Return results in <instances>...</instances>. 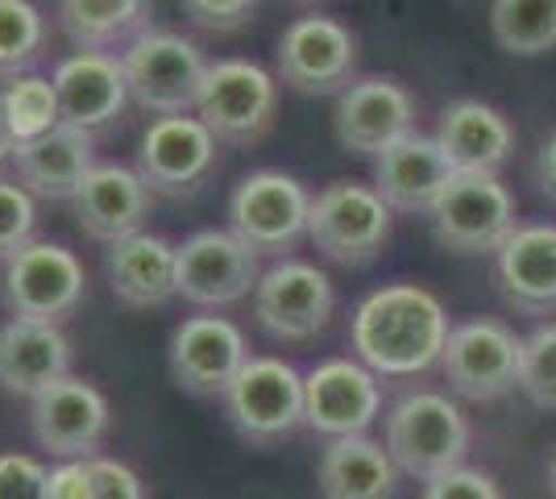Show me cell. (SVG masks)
Returning <instances> with one entry per match:
<instances>
[{
	"instance_id": "obj_23",
	"label": "cell",
	"mask_w": 556,
	"mask_h": 499,
	"mask_svg": "<svg viewBox=\"0 0 556 499\" xmlns=\"http://www.w3.org/2000/svg\"><path fill=\"white\" fill-rule=\"evenodd\" d=\"M453 179V166L444 159L437 134H407L391 150L374 159V191L391 204L394 213L428 216L441 200L444 184Z\"/></svg>"
},
{
	"instance_id": "obj_31",
	"label": "cell",
	"mask_w": 556,
	"mask_h": 499,
	"mask_svg": "<svg viewBox=\"0 0 556 499\" xmlns=\"http://www.w3.org/2000/svg\"><path fill=\"white\" fill-rule=\"evenodd\" d=\"M50 50L47 13L34 0H0V84L42 67Z\"/></svg>"
},
{
	"instance_id": "obj_16",
	"label": "cell",
	"mask_w": 556,
	"mask_h": 499,
	"mask_svg": "<svg viewBox=\"0 0 556 499\" xmlns=\"http://www.w3.org/2000/svg\"><path fill=\"white\" fill-rule=\"evenodd\" d=\"M416 96L399 75H357L332 109V134L349 154L378 159L399 138L416 134Z\"/></svg>"
},
{
	"instance_id": "obj_30",
	"label": "cell",
	"mask_w": 556,
	"mask_h": 499,
	"mask_svg": "<svg viewBox=\"0 0 556 499\" xmlns=\"http://www.w3.org/2000/svg\"><path fill=\"white\" fill-rule=\"evenodd\" d=\"M0 117L9 125L13 142H38L50 129L63 125V109H59V92L42 72L17 75L0 84Z\"/></svg>"
},
{
	"instance_id": "obj_5",
	"label": "cell",
	"mask_w": 556,
	"mask_h": 499,
	"mask_svg": "<svg viewBox=\"0 0 556 499\" xmlns=\"http://www.w3.org/2000/svg\"><path fill=\"white\" fill-rule=\"evenodd\" d=\"M312 191L291 171L257 166L229 196V229L254 250L257 259H295L307 238Z\"/></svg>"
},
{
	"instance_id": "obj_33",
	"label": "cell",
	"mask_w": 556,
	"mask_h": 499,
	"mask_svg": "<svg viewBox=\"0 0 556 499\" xmlns=\"http://www.w3.org/2000/svg\"><path fill=\"white\" fill-rule=\"evenodd\" d=\"M29 241H38V200L13 175H0V262L17 259Z\"/></svg>"
},
{
	"instance_id": "obj_27",
	"label": "cell",
	"mask_w": 556,
	"mask_h": 499,
	"mask_svg": "<svg viewBox=\"0 0 556 499\" xmlns=\"http://www.w3.org/2000/svg\"><path fill=\"white\" fill-rule=\"evenodd\" d=\"M316 483L325 499H391L399 487V466L370 433L337 437L320 450Z\"/></svg>"
},
{
	"instance_id": "obj_15",
	"label": "cell",
	"mask_w": 556,
	"mask_h": 499,
	"mask_svg": "<svg viewBox=\"0 0 556 499\" xmlns=\"http://www.w3.org/2000/svg\"><path fill=\"white\" fill-rule=\"evenodd\" d=\"M245 362H250L245 329L220 312L184 316L166 346L170 379L195 400H220Z\"/></svg>"
},
{
	"instance_id": "obj_4",
	"label": "cell",
	"mask_w": 556,
	"mask_h": 499,
	"mask_svg": "<svg viewBox=\"0 0 556 499\" xmlns=\"http://www.w3.org/2000/svg\"><path fill=\"white\" fill-rule=\"evenodd\" d=\"M225 421L241 441L257 450L282 446L307 425L303 412V375L278 354H250V362L237 371L229 391L220 396Z\"/></svg>"
},
{
	"instance_id": "obj_35",
	"label": "cell",
	"mask_w": 556,
	"mask_h": 499,
	"mask_svg": "<svg viewBox=\"0 0 556 499\" xmlns=\"http://www.w3.org/2000/svg\"><path fill=\"white\" fill-rule=\"evenodd\" d=\"M419 499H507L498 478L478 466H457V471H444V475L428 478Z\"/></svg>"
},
{
	"instance_id": "obj_38",
	"label": "cell",
	"mask_w": 556,
	"mask_h": 499,
	"mask_svg": "<svg viewBox=\"0 0 556 499\" xmlns=\"http://www.w3.org/2000/svg\"><path fill=\"white\" fill-rule=\"evenodd\" d=\"M47 499H96L92 458L50 466L47 471Z\"/></svg>"
},
{
	"instance_id": "obj_11",
	"label": "cell",
	"mask_w": 556,
	"mask_h": 499,
	"mask_svg": "<svg viewBox=\"0 0 556 499\" xmlns=\"http://www.w3.org/2000/svg\"><path fill=\"white\" fill-rule=\"evenodd\" d=\"M262 271V259L232 229H195L179 241L175 254L179 300L195 304L200 312H220L241 300H254Z\"/></svg>"
},
{
	"instance_id": "obj_24",
	"label": "cell",
	"mask_w": 556,
	"mask_h": 499,
	"mask_svg": "<svg viewBox=\"0 0 556 499\" xmlns=\"http://www.w3.org/2000/svg\"><path fill=\"white\" fill-rule=\"evenodd\" d=\"M96 163L100 159H96L92 134H84L75 125H59V129H50L47 138L17 146V154H13V179L34 200L71 204Z\"/></svg>"
},
{
	"instance_id": "obj_6",
	"label": "cell",
	"mask_w": 556,
	"mask_h": 499,
	"mask_svg": "<svg viewBox=\"0 0 556 499\" xmlns=\"http://www.w3.org/2000/svg\"><path fill=\"white\" fill-rule=\"evenodd\" d=\"M432 238L453 254H498V246L519 229V209L510 188L494 171H453L441 200L428 213Z\"/></svg>"
},
{
	"instance_id": "obj_18",
	"label": "cell",
	"mask_w": 556,
	"mask_h": 499,
	"mask_svg": "<svg viewBox=\"0 0 556 499\" xmlns=\"http://www.w3.org/2000/svg\"><path fill=\"white\" fill-rule=\"evenodd\" d=\"M303 412L307 428L328 441L362 437L382 412V379L357 358H325L303 375Z\"/></svg>"
},
{
	"instance_id": "obj_2",
	"label": "cell",
	"mask_w": 556,
	"mask_h": 499,
	"mask_svg": "<svg viewBox=\"0 0 556 499\" xmlns=\"http://www.w3.org/2000/svg\"><path fill=\"white\" fill-rule=\"evenodd\" d=\"M382 446L394 458L399 475L428 483L444 471L465 466L473 428L453 391L412 387L382 416Z\"/></svg>"
},
{
	"instance_id": "obj_32",
	"label": "cell",
	"mask_w": 556,
	"mask_h": 499,
	"mask_svg": "<svg viewBox=\"0 0 556 499\" xmlns=\"http://www.w3.org/2000/svg\"><path fill=\"white\" fill-rule=\"evenodd\" d=\"M519 391L535 408H556V321L535 325L523 337V371H519Z\"/></svg>"
},
{
	"instance_id": "obj_25",
	"label": "cell",
	"mask_w": 556,
	"mask_h": 499,
	"mask_svg": "<svg viewBox=\"0 0 556 499\" xmlns=\"http://www.w3.org/2000/svg\"><path fill=\"white\" fill-rule=\"evenodd\" d=\"M71 375V341L63 325L4 321L0 325V387L9 396L38 400Z\"/></svg>"
},
{
	"instance_id": "obj_29",
	"label": "cell",
	"mask_w": 556,
	"mask_h": 499,
	"mask_svg": "<svg viewBox=\"0 0 556 499\" xmlns=\"http://www.w3.org/2000/svg\"><path fill=\"white\" fill-rule=\"evenodd\" d=\"M494 47L515 59H535L556 47V0H490Z\"/></svg>"
},
{
	"instance_id": "obj_36",
	"label": "cell",
	"mask_w": 556,
	"mask_h": 499,
	"mask_svg": "<svg viewBox=\"0 0 556 499\" xmlns=\"http://www.w3.org/2000/svg\"><path fill=\"white\" fill-rule=\"evenodd\" d=\"M0 499H47V466L34 453H0Z\"/></svg>"
},
{
	"instance_id": "obj_34",
	"label": "cell",
	"mask_w": 556,
	"mask_h": 499,
	"mask_svg": "<svg viewBox=\"0 0 556 499\" xmlns=\"http://www.w3.org/2000/svg\"><path fill=\"white\" fill-rule=\"evenodd\" d=\"M184 17L204 34H237L257 17L262 0H179Z\"/></svg>"
},
{
	"instance_id": "obj_21",
	"label": "cell",
	"mask_w": 556,
	"mask_h": 499,
	"mask_svg": "<svg viewBox=\"0 0 556 499\" xmlns=\"http://www.w3.org/2000/svg\"><path fill=\"white\" fill-rule=\"evenodd\" d=\"M494 287L503 304L519 316L556 312V225L532 221L519 225L494 254Z\"/></svg>"
},
{
	"instance_id": "obj_37",
	"label": "cell",
	"mask_w": 556,
	"mask_h": 499,
	"mask_svg": "<svg viewBox=\"0 0 556 499\" xmlns=\"http://www.w3.org/2000/svg\"><path fill=\"white\" fill-rule=\"evenodd\" d=\"M92 478L96 499H150L138 471L116 462V458H92Z\"/></svg>"
},
{
	"instance_id": "obj_40",
	"label": "cell",
	"mask_w": 556,
	"mask_h": 499,
	"mask_svg": "<svg viewBox=\"0 0 556 499\" xmlns=\"http://www.w3.org/2000/svg\"><path fill=\"white\" fill-rule=\"evenodd\" d=\"M13 154H17V142H13L9 125H4V117H0V175H4V166H13Z\"/></svg>"
},
{
	"instance_id": "obj_14",
	"label": "cell",
	"mask_w": 556,
	"mask_h": 499,
	"mask_svg": "<svg viewBox=\"0 0 556 499\" xmlns=\"http://www.w3.org/2000/svg\"><path fill=\"white\" fill-rule=\"evenodd\" d=\"M257 329L275 341H312L328 329L337 309V287L325 266L307 259H278L262 271L254 287Z\"/></svg>"
},
{
	"instance_id": "obj_13",
	"label": "cell",
	"mask_w": 556,
	"mask_h": 499,
	"mask_svg": "<svg viewBox=\"0 0 556 499\" xmlns=\"http://www.w3.org/2000/svg\"><path fill=\"white\" fill-rule=\"evenodd\" d=\"M220 163V142L195 113L179 117H154L146 125L134 154V166L146 188L163 200H191L200 196L212 171Z\"/></svg>"
},
{
	"instance_id": "obj_22",
	"label": "cell",
	"mask_w": 556,
	"mask_h": 499,
	"mask_svg": "<svg viewBox=\"0 0 556 499\" xmlns=\"http://www.w3.org/2000/svg\"><path fill=\"white\" fill-rule=\"evenodd\" d=\"M175 254H179V241L150 234V229L104 246V279L116 304L134 312L166 309L179 296Z\"/></svg>"
},
{
	"instance_id": "obj_17",
	"label": "cell",
	"mask_w": 556,
	"mask_h": 499,
	"mask_svg": "<svg viewBox=\"0 0 556 499\" xmlns=\"http://www.w3.org/2000/svg\"><path fill=\"white\" fill-rule=\"evenodd\" d=\"M113 428V408L96 383L67 375L29 400V433L38 450H47L59 462H79V458H100V446Z\"/></svg>"
},
{
	"instance_id": "obj_20",
	"label": "cell",
	"mask_w": 556,
	"mask_h": 499,
	"mask_svg": "<svg viewBox=\"0 0 556 499\" xmlns=\"http://www.w3.org/2000/svg\"><path fill=\"white\" fill-rule=\"evenodd\" d=\"M75 225L100 246H113L121 238H134L146 229V221L154 213V191L146 188L138 166L129 163H100L88 171L84 188L71 200Z\"/></svg>"
},
{
	"instance_id": "obj_19",
	"label": "cell",
	"mask_w": 556,
	"mask_h": 499,
	"mask_svg": "<svg viewBox=\"0 0 556 499\" xmlns=\"http://www.w3.org/2000/svg\"><path fill=\"white\" fill-rule=\"evenodd\" d=\"M50 84L59 92L63 125H75L84 134H109L125 109L134 104L129 79L121 67V54H100V50H71L54 63Z\"/></svg>"
},
{
	"instance_id": "obj_28",
	"label": "cell",
	"mask_w": 556,
	"mask_h": 499,
	"mask_svg": "<svg viewBox=\"0 0 556 499\" xmlns=\"http://www.w3.org/2000/svg\"><path fill=\"white\" fill-rule=\"evenodd\" d=\"M54 17L75 50L125 54L154 29V0H59Z\"/></svg>"
},
{
	"instance_id": "obj_41",
	"label": "cell",
	"mask_w": 556,
	"mask_h": 499,
	"mask_svg": "<svg viewBox=\"0 0 556 499\" xmlns=\"http://www.w3.org/2000/svg\"><path fill=\"white\" fill-rule=\"evenodd\" d=\"M548 487H553V496H556V446L548 450Z\"/></svg>"
},
{
	"instance_id": "obj_26",
	"label": "cell",
	"mask_w": 556,
	"mask_h": 499,
	"mask_svg": "<svg viewBox=\"0 0 556 499\" xmlns=\"http://www.w3.org/2000/svg\"><path fill=\"white\" fill-rule=\"evenodd\" d=\"M437 142L453 171H494L498 175L515 154L519 134L503 109L465 96V100H453L441 109Z\"/></svg>"
},
{
	"instance_id": "obj_42",
	"label": "cell",
	"mask_w": 556,
	"mask_h": 499,
	"mask_svg": "<svg viewBox=\"0 0 556 499\" xmlns=\"http://www.w3.org/2000/svg\"><path fill=\"white\" fill-rule=\"evenodd\" d=\"M295 4H312V0H295Z\"/></svg>"
},
{
	"instance_id": "obj_39",
	"label": "cell",
	"mask_w": 556,
	"mask_h": 499,
	"mask_svg": "<svg viewBox=\"0 0 556 499\" xmlns=\"http://www.w3.org/2000/svg\"><path fill=\"white\" fill-rule=\"evenodd\" d=\"M535 184H540V191H544L548 200H556V134L544 138L540 154H535Z\"/></svg>"
},
{
	"instance_id": "obj_8",
	"label": "cell",
	"mask_w": 556,
	"mask_h": 499,
	"mask_svg": "<svg viewBox=\"0 0 556 499\" xmlns=\"http://www.w3.org/2000/svg\"><path fill=\"white\" fill-rule=\"evenodd\" d=\"M195 117L212 129L220 146L250 150L278 121V75L254 59H216L204 75Z\"/></svg>"
},
{
	"instance_id": "obj_10",
	"label": "cell",
	"mask_w": 556,
	"mask_h": 499,
	"mask_svg": "<svg viewBox=\"0 0 556 499\" xmlns=\"http://www.w3.org/2000/svg\"><path fill=\"white\" fill-rule=\"evenodd\" d=\"M4 309L17 321H38V325H67L88 300V271L75 250L63 241H29L17 259L4 262L0 279Z\"/></svg>"
},
{
	"instance_id": "obj_7",
	"label": "cell",
	"mask_w": 556,
	"mask_h": 499,
	"mask_svg": "<svg viewBox=\"0 0 556 499\" xmlns=\"http://www.w3.org/2000/svg\"><path fill=\"white\" fill-rule=\"evenodd\" d=\"M121 67L138 109L154 117H179V113H195L212 59L195 38L154 25L121 54Z\"/></svg>"
},
{
	"instance_id": "obj_1",
	"label": "cell",
	"mask_w": 556,
	"mask_h": 499,
	"mask_svg": "<svg viewBox=\"0 0 556 499\" xmlns=\"http://www.w3.org/2000/svg\"><path fill=\"white\" fill-rule=\"evenodd\" d=\"M448 333H453V321L441 296L407 279L374 287L349 316L353 358L366 362L378 379L428 375L432 366H441Z\"/></svg>"
},
{
	"instance_id": "obj_9",
	"label": "cell",
	"mask_w": 556,
	"mask_h": 499,
	"mask_svg": "<svg viewBox=\"0 0 556 499\" xmlns=\"http://www.w3.org/2000/svg\"><path fill=\"white\" fill-rule=\"evenodd\" d=\"M523 337L498 316H465L448 333L441 375L448 391L469 404H498L519 391Z\"/></svg>"
},
{
	"instance_id": "obj_3",
	"label": "cell",
	"mask_w": 556,
	"mask_h": 499,
	"mask_svg": "<svg viewBox=\"0 0 556 499\" xmlns=\"http://www.w3.org/2000/svg\"><path fill=\"white\" fill-rule=\"evenodd\" d=\"M394 234V209L374 191V184L332 179L312 196L307 241L320 250V259L337 262L345 271H362L382 259Z\"/></svg>"
},
{
	"instance_id": "obj_12",
	"label": "cell",
	"mask_w": 556,
	"mask_h": 499,
	"mask_svg": "<svg viewBox=\"0 0 556 499\" xmlns=\"http://www.w3.org/2000/svg\"><path fill=\"white\" fill-rule=\"evenodd\" d=\"M275 75L300 96H341L357 79V38L325 13L295 17L278 34Z\"/></svg>"
}]
</instances>
